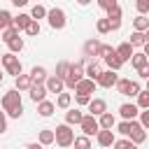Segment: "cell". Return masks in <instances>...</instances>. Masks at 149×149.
<instances>
[{
  "instance_id": "obj_1",
  "label": "cell",
  "mask_w": 149,
  "mask_h": 149,
  "mask_svg": "<svg viewBox=\"0 0 149 149\" xmlns=\"http://www.w3.org/2000/svg\"><path fill=\"white\" fill-rule=\"evenodd\" d=\"M0 107L12 116V119H21L23 114V102H21V93L16 88H9L5 91V95L0 98Z\"/></svg>"
},
{
  "instance_id": "obj_2",
  "label": "cell",
  "mask_w": 149,
  "mask_h": 149,
  "mask_svg": "<svg viewBox=\"0 0 149 149\" xmlns=\"http://www.w3.org/2000/svg\"><path fill=\"white\" fill-rule=\"evenodd\" d=\"M54 142L58 144V147H72V142H74V130H72V126H68V123H61V126H56L54 128Z\"/></svg>"
},
{
  "instance_id": "obj_3",
  "label": "cell",
  "mask_w": 149,
  "mask_h": 149,
  "mask_svg": "<svg viewBox=\"0 0 149 149\" xmlns=\"http://www.w3.org/2000/svg\"><path fill=\"white\" fill-rule=\"evenodd\" d=\"M116 91H119L121 95H128V98H137V95H140V91H142V86H140V81H137V79L119 77V81H116Z\"/></svg>"
},
{
  "instance_id": "obj_4",
  "label": "cell",
  "mask_w": 149,
  "mask_h": 149,
  "mask_svg": "<svg viewBox=\"0 0 149 149\" xmlns=\"http://www.w3.org/2000/svg\"><path fill=\"white\" fill-rule=\"evenodd\" d=\"M2 68L7 70V74H12L14 79L19 77V74H23V65H21V61H19V56H14V54H2Z\"/></svg>"
},
{
  "instance_id": "obj_5",
  "label": "cell",
  "mask_w": 149,
  "mask_h": 149,
  "mask_svg": "<svg viewBox=\"0 0 149 149\" xmlns=\"http://www.w3.org/2000/svg\"><path fill=\"white\" fill-rule=\"evenodd\" d=\"M84 63H86V58L70 65V72H68V77L63 79V81H65V88H74V86L84 79Z\"/></svg>"
},
{
  "instance_id": "obj_6",
  "label": "cell",
  "mask_w": 149,
  "mask_h": 149,
  "mask_svg": "<svg viewBox=\"0 0 149 149\" xmlns=\"http://www.w3.org/2000/svg\"><path fill=\"white\" fill-rule=\"evenodd\" d=\"M47 21H49V26H51L54 30H63V28H65V23H68V19H65V12H63L61 7H54V9H49V12H47Z\"/></svg>"
},
{
  "instance_id": "obj_7",
  "label": "cell",
  "mask_w": 149,
  "mask_h": 149,
  "mask_svg": "<svg viewBox=\"0 0 149 149\" xmlns=\"http://www.w3.org/2000/svg\"><path fill=\"white\" fill-rule=\"evenodd\" d=\"M79 128H81V133H84L86 137H91V135H98V133H100L98 119H95V116H91V114H84V119H81Z\"/></svg>"
},
{
  "instance_id": "obj_8",
  "label": "cell",
  "mask_w": 149,
  "mask_h": 149,
  "mask_svg": "<svg viewBox=\"0 0 149 149\" xmlns=\"http://www.w3.org/2000/svg\"><path fill=\"white\" fill-rule=\"evenodd\" d=\"M116 81H119V74H116V72H112V70H102L95 84L102 86V88H112V86H116Z\"/></svg>"
},
{
  "instance_id": "obj_9",
  "label": "cell",
  "mask_w": 149,
  "mask_h": 149,
  "mask_svg": "<svg viewBox=\"0 0 149 149\" xmlns=\"http://www.w3.org/2000/svg\"><path fill=\"white\" fill-rule=\"evenodd\" d=\"M119 114H121L123 121H137L140 109H137V105H133V102H123V105L119 107Z\"/></svg>"
},
{
  "instance_id": "obj_10",
  "label": "cell",
  "mask_w": 149,
  "mask_h": 149,
  "mask_svg": "<svg viewBox=\"0 0 149 149\" xmlns=\"http://www.w3.org/2000/svg\"><path fill=\"white\" fill-rule=\"evenodd\" d=\"M44 88H47V93H63L65 91V81L58 79L56 74H49L47 81H44Z\"/></svg>"
},
{
  "instance_id": "obj_11",
  "label": "cell",
  "mask_w": 149,
  "mask_h": 149,
  "mask_svg": "<svg viewBox=\"0 0 149 149\" xmlns=\"http://www.w3.org/2000/svg\"><path fill=\"white\" fill-rule=\"evenodd\" d=\"M105 112H107V102H105L102 98H91V102H88V114L98 119V116H102Z\"/></svg>"
},
{
  "instance_id": "obj_12",
  "label": "cell",
  "mask_w": 149,
  "mask_h": 149,
  "mask_svg": "<svg viewBox=\"0 0 149 149\" xmlns=\"http://www.w3.org/2000/svg\"><path fill=\"white\" fill-rule=\"evenodd\" d=\"M100 47H102V42H100V40H95V37H91V40H86V42H84V58L88 61V58H93V56H98V51H100Z\"/></svg>"
},
{
  "instance_id": "obj_13",
  "label": "cell",
  "mask_w": 149,
  "mask_h": 149,
  "mask_svg": "<svg viewBox=\"0 0 149 149\" xmlns=\"http://www.w3.org/2000/svg\"><path fill=\"white\" fill-rule=\"evenodd\" d=\"M100 72H102V68H100V63H98V61H88V63H86V68H84V77H86V79H91V81H98Z\"/></svg>"
},
{
  "instance_id": "obj_14",
  "label": "cell",
  "mask_w": 149,
  "mask_h": 149,
  "mask_svg": "<svg viewBox=\"0 0 149 149\" xmlns=\"http://www.w3.org/2000/svg\"><path fill=\"white\" fill-rule=\"evenodd\" d=\"M28 93H30V100H33L35 105H40L42 100H47V88H44V84H33Z\"/></svg>"
},
{
  "instance_id": "obj_15",
  "label": "cell",
  "mask_w": 149,
  "mask_h": 149,
  "mask_svg": "<svg viewBox=\"0 0 149 149\" xmlns=\"http://www.w3.org/2000/svg\"><path fill=\"white\" fill-rule=\"evenodd\" d=\"M81 119H84V112H81L79 107H70V109L65 112V123H68V126H79Z\"/></svg>"
},
{
  "instance_id": "obj_16",
  "label": "cell",
  "mask_w": 149,
  "mask_h": 149,
  "mask_svg": "<svg viewBox=\"0 0 149 149\" xmlns=\"http://www.w3.org/2000/svg\"><path fill=\"white\" fill-rule=\"evenodd\" d=\"M95 86H98L95 81H91V79H86V77H84V79H81V81L74 86V93H81V95H91V93L95 91Z\"/></svg>"
},
{
  "instance_id": "obj_17",
  "label": "cell",
  "mask_w": 149,
  "mask_h": 149,
  "mask_svg": "<svg viewBox=\"0 0 149 149\" xmlns=\"http://www.w3.org/2000/svg\"><path fill=\"white\" fill-rule=\"evenodd\" d=\"M114 51H116V56H119L123 63H126V61H130V58H133V54H135V49H133L128 42H121V44H119Z\"/></svg>"
},
{
  "instance_id": "obj_18",
  "label": "cell",
  "mask_w": 149,
  "mask_h": 149,
  "mask_svg": "<svg viewBox=\"0 0 149 149\" xmlns=\"http://www.w3.org/2000/svg\"><path fill=\"white\" fill-rule=\"evenodd\" d=\"M47 68H42V65H35L33 70H30V81L33 84H44L47 81Z\"/></svg>"
},
{
  "instance_id": "obj_19",
  "label": "cell",
  "mask_w": 149,
  "mask_h": 149,
  "mask_svg": "<svg viewBox=\"0 0 149 149\" xmlns=\"http://www.w3.org/2000/svg\"><path fill=\"white\" fill-rule=\"evenodd\" d=\"M98 126H100V130H112V128L116 126L114 114H112V112H105L102 116H98Z\"/></svg>"
},
{
  "instance_id": "obj_20",
  "label": "cell",
  "mask_w": 149,
  "mask_h": 149,
  "mask_svg": "<svg viewBox=\"0 0 149 149\" xmlns=\"http://www.w3.org/2000/svg\"><path fill=\"white\" fill-rule=\"evenodd\" d=\"M95 140H98V144H100V147H112V144L116 142V137H114V133H112V130H100V133L95 135Z\"/></svg>"
},
{
  "instance_id": "obj_21",
  "label": "cell",
  "mask_w": 149,
  "mask_h": 149,
  "mask_svg": "<svg viewBox=\"0 0 149 149\" xmlns=\"http://www.w3.org/2000/svg\"><path fill=\"white\" fill-rule=\"evenodd\" d=\"M30 86H33V81H30V74H19L16 79H14V88L21 93V91H30Z\"/></svg>"
},
{
  "instance_id": "obj_22",
  "label": "cell",
  "mask_w": 149,
  "mask_h": 149,
  "mask_svg": "<svg viewBox=\"0 0 149 149\" xmlns=\"http://www.w3.org/2000/svg\"><path fill=\"white\" fill-rule=\"evenodd\" d=\"M54 112H56V102H51V100H42V102L37 105V114H40V116H44V119H47V116H51Z\"/></svg>"
},
{
  "instance_id": "obj_23",
  "label": "cell",
  "mask_w": 149,
  "mask_h": 149,
  "mask_svg": "<svg viewBox=\"0 0 149 149\" xmlns=\"http://www.w3.org/2000/svg\"><path fill=\"white\" fill-rule=\"evenodd\" d=\"M135 128H140V121H121V123L116 126V130H119L123 137H130V133H133Z\"/></svg>"
},
{
  "instance_id": "obj_24",
  "label": "cell",
  "mask_w": 149,
  "mask_h": 149,
  "mask_svg": "<svg viewBox=\"0 0 149 149\" xmlns=\"http://www.w3.org/2000/svg\"><path fill=\"white\" fill-rule=\"evenodd\" d=\"M30 21H33V19H30V14H19V16H14V19H12V26L21 33V30H26V28H28V23H30Z\"/></svg>"
},
{
  "instance_id": "obj_25",
  "label": "cell",
  "mask_w": 149,
  "mask_h": 149,
  "mask_svg": "<svg viewBox=\"0 0 149 149\" xmlns=\"http://www.w3.org/2000/svg\"><path fill=\"white\" fill-rule=\"evenodd\" d=\"M105 63H107V70H112V72H119V70L123 68V61L116 56V51H114V54H109V56L105 58Z\"/></svg>"
},
{
  "instance_id": "obj_26",
  "label": "cell",
  "mask_w": 149,
  "mask_h": 149,
  "mask_svg": "<svg viewBox=\"0 0 149 149\" xmlns=\"http://www.w3.org/2000/svg\"><path fill=\"white\" fill-rule=\"evenodd\" d=\"M133 30H135V33H147V30H149V19L137 14V16L133 19Z\"/></svg>"
},
{
  "instance_id": "obj_27",
  "label": "cell",
  "mask_w": 149,
  "mask_h": 149,
  "mask_svg": "<svg viewBox=\"0 0 149 149\" xmlns=\"http://www.w3.org/2000/svg\"><path fill=\"white\" fill-rule=\"evenodd\" d=\"M47 12H49V9H47L44 5H33V9H30V19L40 23V19H47Z\"/></svg>"
},
{
  "instance_id": "obj_28",
  "label": "cell",
  "mask_w": 149,
  "mask_h": 149,
  "mask_svg": "<svg viewBox=\"0 0 149 149\" xmlns=\"http://www.w3.org/2000/svg\"><path fill=\"white\" fill-rule=\"evenodd\" d=\"M70 105H72V95L70 93H58L56 95V107H61V109H70Z\"/></svg>"
},
{
  "instance_id": "obj_29",
  "label": "cell",
  "mask_w": 149,
  "mask_h": 149,
  "mask_svg": "<svg viewBox=\"0 0 149 149\" xmlns=\"http://www.w3.org/2000/svg\"><path fill=\"white\" fill-rule=\"evenodd\" d=\"M147 63H149V58H147L142 51H135V54H133V58H130V65H133L135 70H140V68H142V65H147Z\"/></svg>"
},
{
  "instance_id": "obj_30",
  "label": "cell",
  "mask_w": 149,
  "mask_h": 149,
  "mask_svg": "<svg viewBox=\"0 0 149 149\" xmlns=\"http://www.w3.org/2000/svg\"><path fill=\"white\" fill-rule=\"evenodd\" d=\"M128 140H130L133 144H142V142L147 140V130H144V128L140 126V128H135V130L130 133V137H128Z\"/></svg>"
},
{
  "instance_id": "obj_31",
  "label": "cell",
  "mask_w": 149,
  "mask_h": 149,
  "mask_svg": "<svg viewBox=\"0 0 149 149\" xmlns=\"http://www.w3.org/2000/svg\"><path fill=\"white\" fill-rule=\"evenodd\" d=\"M126 42L135 49V47H144L147 40H144V33H135V30H133V33H130V40H126Z\"/></svg>"
},
{
  "instance_id": "obj_32",
  "label": "cell",
  "mask_w": 149,
  "mask_h": 149,
  "mask_svg": "<svg viewBox=\"0 0 149 149\" xmlns=\"http://www.w3.org/2000/svg\"><path fill=\"white\" fill-rule=\"evenodd\" d=\"M7 47H9V54H21L23 51V37H14L12 42H7Z\"/></svg>"
},
{
  "instance_id": "obj_33",
  "label": "cell",
  "mask_w": 149,
  "mask_h": 149,
  "mask_svg": "<svg viewBox=\"0 0 149 149\" xmlns=\"http://www.w3.org/2000/svg\"><path fill=\"white\" fill-rule=\"evenodd\" d=\"M40 144H42V147H47V144H54V130H51V128H44V130H40Z\"/></svg>"
},
{
  "instance_id": "obj_34",
  "label": "cell",
  "mask_w": 149,
  "mask_h": 149,
  "mask_svg": "<svg viewBox=\"0 0 149 149\" xmlns=\"http://www.w3.org/2000/svg\"><path fill=\"white\" fill-rule=\"evenodd\" d=\"M70 65H72V63L61 61V63L56 65V77H58V79H65V77H68V72H70Z\"/></svg>"
},
{
  "instance_id": "obj_35",
  "label": "cell",
  "mask_w": 149,
  "mask_h": 149,
  "mask_svg": "<svg viewBox=\"0 0 149 149\" xmlns=\"http://www.w3.org/2000/svg\"><path fill=\"white\" fill-rule=\"evenodd\" d=\"M12 14L7 12V9H0V30H7L9 26H12Z\"/></svg>"
},
{
  "instance_id": "obj_36",
  "label": "cell",
  "mask_w": 149,
  "mask_h": 149,
  "mask_svg": "<svg viewBox=\"0 0 149 149\" xmlns=\"http://www.w3.org/2000/svg\"><path fill=\"white\" fill-rule=\"evenodd\" d=\"M95 30H98L100 35H107V33H112V26H109L107 19H98V21H95Z\"/></svg>"
},
{
  "instance_id": "obj_37",
  "label": "cell",
  "mask_w": 149,
  "mask_h": 149,
  "mask_svg": "<svg viewBox=\"0 0 149 149\" xmlns=\"http://www.w3.org/2000/svg\"><path fill=\"white\" fill-rule=\"evenodd\" d=\"M14 37H19V30H16L14 26H9L7 30H2V35H0V40H2L5 44H7V42H12Z\"/></svg>"
},
{
  "instance_id": "obj_38",
  "label": "cell",
  "mask_w": 149,
  "mask_h": 149,
  "mask_svg": "<svg viewBox=\"0 0 149 149\" xmlns=\"http://www.w3.org/2000/svg\"><path fill=\"white\" fill-rule=\"evenodd\" d=\"M74 149H91V137H86V135H79V137H74Z\"/></svg>"
},
{
  "instance_id": "obj_39",
  "label": "cell",
  "mask_w": 149,
  "mask_h": 149,
  "mask_svg": "<svg viewBox=\"0 0 149 149\" xmlns=\"http://www.w3.org/2000/svg\"><path fill=\"white\" fill-rule=\"evenodd\" d=\"M137 109H149V91H140L137 95Z\"/></svg>"
},
{
  "instance_id": "obj_40",
  "label": "cell",
  "mask_w": 149,
  "mask_h": 149,
  "mask_svg": "<svg viewBox=\"0 0 149 149\" xmlns=\"http://www.w3.org/2000/svg\"><path fill=\"white\" fill-rule=\"evenodd\" d=\"M121 16H123V12H121V5H116V7H112L109 12H107V21H121Z\"/></svg>"
},
{
  "instance_id": "obj_41",
  "label": "cell",
  "mask_w": 149,
  "mask_h": 149,
  "mask_svg": "<svg viewBox=\"0 0 149 149\" xmlns=\"http://www.w3.org/2000/svg\"><path fill=\"white\" fill-rule=\"evenodd\" d=\"M26 35H30V37L40 35V23H37V21H30V23H28V28H26Z\"/></svg>"
},
{
  "instance_id": "obj_42",
  "label": "cell",
  "mask_w": 149,
  "mask_h": 149,
  "mask_svg": "<svg viewBox=\"0 0 149 149\" xmlns=\"http://www.w3.org/2000/svg\"><path fill=\"white\" fill-rule=\"evenodd\" d=\"M109 54H114V47H112V44H102V47H100V51H98V58H102V61H105Z\"/></svg>"
},
{
  "instance_id": "obj_43",
  "label": "cell",
  "mask_w": 149,
  "mask_h": 149,
  "mask_svg": "<svg viewBox=\"0 0 149 149\" xmlns=\"http://www.w3.org/2000/svg\"><path fill=\"white\" fill-rule=\"evenodd\" d=\"M135 9L140 12V16H144V14L149 12V0H137V2H135Z\"/></svg>"
},
{
  "instance_id": "obj_44",
  "label": "cell",
  "mask_w": 149,
  "mask_h": 149,
  "mask_svg": "<svg viewBox=\"0 0 149 149\" xmlns=\"http://www.w3.org/2000/svg\"><path fill=\"white\" fill-rule=\"evenodd\" d=\"M116 5H119L116 0H98V7H102L105 12H109V9H112V7H116Z\"/></svg>"
},
{
  "instance_id": "obj_45",
  "label": "cell",
  "mask_w": 149,
  "mask_h": 149,
  "mask_svg": "<svg viewBox=\"0 0 149 149\" xmlns=\"http://www.w3.org/2000/svg\"><path fill=\"white\" fill-rule=\"evenodd\" d=\"M130 144H133V142H130L128 137H121V140H116V142H114L112 147H114V149H128Z\"/></svg>"
},
{
  "instance_id": "obj_46",
  "label": "cell",
  "mask_w": 149,
  "mask_h": 149,
  "mask_svg": "<svg viewBox=\"0 0 149 149\" xmlns=\"http://www.w3.org/2000/svg\"><path fill=\"white\" fill-rule=\"evenodd\" d=\"M140 126H142L144 130H149V109L140 112Z\"/></svg>"
},
{
  "instance_id": "obj_47",
  "label": "cell",
  "mask_w": 149,
  "mask_h": 149,
  "mask_svg": "<svg viewBox=\"0 0 149 149\" xmlns=\"http://www.w3.org/2000/svg\"><path fill=\"white\" fill-rule=\"evenodd\" d=\"M74 100H77V105H86V107H88V102H91V95H81V93H74Z\"/></svg>"
},
{
  "instance_id": "obj_48",
  "label": "cell",
  "mask_w": 149,
  "mask_h": 149,
  "mask_svg": "<svg viewBox=\"0 0 149 149\" xmlns=\"http://www.w3.org/2000/svg\"><path fill=\"white\" fill-rule=\"evenodd\" d=\"M137 74H140V79H149V63L142 65V68L137 70Z\"/></svg>"
},
{
  "instance_id": "obj_49",
  "label": "cell",
  "mask_w": 149,
  "mask_h": 149,
  "mask_svg": "<svg viewBox=\"0 0 149 149\" xmlns=\"http://www.w3.org/2000/svg\"><path fill=\"white\" fill-rule=\"evenodd\" d=\"M7 130V119H5V112H0V135Z\"/></svg>"
},
{
  "instance_id": "obj_50",
  "label": "cell",
  "mask_w": 149,
  "mask_h": 149,
  "mask_svg": "<svg viewBox=\"0 0 149 149\" xmlns=\"http://www.w3.org/2000/svg\"><path fill=\"white\" fill-rule=\"evenodd\" d=\"M26 149H44V147H42V144H40V142H30V144H28V147H26Z\"/></svg>"
},
{
  "instance_id": "obj_51",
  "label": "cell",
  "mask_w": 149,
  "mask_h": 149,
  "mask_svg": "<svg viewBox=\"0 0 149 149\" xmlns=\"http://www.w3.org/2000/svg\"><path fill=\"white\" fill-rule=\"evenodd\" d=\"M142 54L149 58V42H144V47H142Z\"/></svg>"
},
{
  "instance_id": "obj_52",
  "label": "cell",
  "mask_w": 149,
  "mask_h": 149,
  "mask_svg": "<svg viewBox=\"0 0 149 149\" xmlns=\"http://www.w3.org/2000/svg\"><path fill=\"white\" fill-rule=\"evenodd\" d=\"M144 40H147V42H149V30H147V33H144Z\"/></svg>"
},
{
  "instance_id": "obj_53",
  "label": "cell",
  "mask_w": 149,
  "mask_h": 149,
  "mask_svg": "<svg viewBox=\"0 0 149 149\" xmlns=\"http://www.w3.org/2000/svg\"><path fill=\"white\" fill-rule=\"evenodd\" d=\"M128 149H137V144H130V147H128Z\"/></svg>"
},
{
  "instance_id": "obj_54",
  "label": "cell",
  "mask_w": 149,
  "mask_h": 149,
  "mask_svg": "<svg viewBox=\"0 0 149 149\" xmlns=\"http://www.w3.org/2000/svg\"><path fill=\"white\" fill-rule=\"evenodd\" d=\"M144 91H149V79H147V88H144Z\"/></svg>"
},
{
  "instance_id": "obj_55",
  "label": "cell",
  "mask_w": 149,
  "mask_h": 149,
  "mask_svg": "<svg viewBox=\"0 0 149 149\" xmlns=\"http://www.w3.org/2000/svg\"><path fill=\"white\" fill-rule=\"evenodd\" d=\"M2 79H5V74H2V72H0V81H2Z\"/></svg>"
},
{
  "instance_id": "obj_56",
  "label": "cell",
  "mask_w": 149,
  "mask_h": 149,
  "mask_svg": "<svg viewBox=\"0 0 149 149\" xmlns=\"http://www.w3.org/2000/svg\"><path fill=\"white\" fill-rule=\"evenodd\" d=\"M0 61H2V54H0Z\"/></svg>"
}]
</instances>
